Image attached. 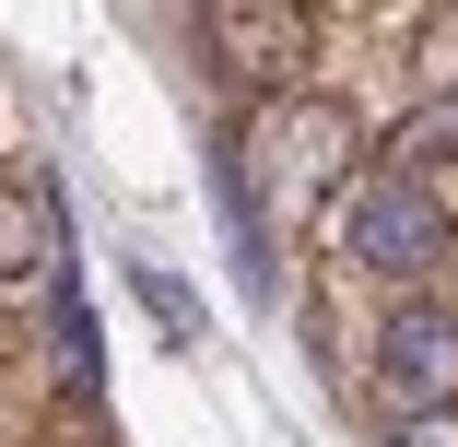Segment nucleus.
Instances as JSON below:
<instances>
[{
  "label": "nucleus",
  "instance_id": "nucleus-1",
  "mask_svg": "<svg viewBox=\"0 0 458 447\" xmlns=\"http://www.w3.org/2000/svg\"><path fill=\"white\" fill-rule=\"evenodd\" d=\"M329 247L352 259L364 283H388V295H411V283H435L446 259H458V201L435 189V176H411L400 153H352V176L329 189Z\"/></svg>",
  "mask_w": 458,
  "mask_h": 447
},
{
  "label": "nucleus",
  "instance_id": "nucleus-2",
  "mask_svg": "<svg viewBox=\"0 0 458 447\" xmlns=\"http://www.w3.org/2000/svg\"><path fill=\"white\" fill-rule=\"evenodd\" d=\"M235 165H247L259 224H306V212H329V189L352 176V118L329 95H270L235 130Z\"/></svg>",
  "mask_w": 458,
  "mask_h": 447
},
{
  "label": "nucleus",
  "instance_id": "nucleus-3",
  "mask_svg": "<svg viewBox=\"0 0 458 447\" xmlns=\"http://www.w3.org/2000/svg\"><path fill=\"white\" fill-rule=\"evenodd\" d=\"M200 59L247 107L306 95L318 82V0H200Z\"/></svg>",
  "mask_w": 458,
  "mask_h": 447
},
{
  "label": "nucleus",
  "instance_id": "nucleus-4",
  "mask_svg": "<svg viewBox=\"0 0 458 447\" xmlns=\"http://www.w3.org/2000/svg\"><path fill=\"white\" fill-rule=\"evenodd\" d=\"M377 412H458V306L423 283L377 318Z\"/></svg>",
  "mask_w": 458,
  "mask_h": 447
},
{
  "label": "nucleus",
  "instance_id": "nucleus-5",
  "mask_svg": "<svg viewBox=\"0 0 458 447\" xmlns=\"http://www.w3.org/2000/svg\"><path fill=\"white\" fill-rule=\"evenodd\" d=\"M377 153H400L411 176H435V189L458 201V82H435V95H411L400 118H388V142Z\"/></svg>",
  "mask_w": 458,
  "mask_h": 447
},
{
  "label": "nucleus",
  "instance_id": "nucleus-6",
  "mask_svg": "<svg viewBox=\"0 0 458 447\" xmlns=\"http://www.w3.org/2000/svg\"><path fill=\"white\" fill-rule=\"evenodd\" d=\"M47 247H59V224H47V189L0 176V283H24V271H36Z\"/></svg>",
  "mask_w": 458,
  "mask_h": 447
},
{
  "label": "nucleus",
  "instance_id": "nucleus-7",
  "mask_svg": "<svg viewBox=\"0 0 458 447\" xmlns=\"http://www.w3.org/2000/svg\"><path fill=\"white\" fill-rule=\"evenodd\" d=\"M130 295L165 318V341H200V295L189 283H176V271H153V259H130Z\"/></svg>",
  "mask_w": 458,
  "mask_h": 447
},
{
  "label": "nucleus",
  "instance_id": "nucleus-8",
  "mask_svg": "<svg viewBox=\"0 0 458 447\" xmlns=\"http://www.w3.org/2000/svg\"><path fill=\"white\" fill-rule=\"evenodd\" d=\"M388 447H458V412H377Z\"/></svg>",
  "mask_w": 458,
  "mask_h": 447
}]
</instances>
